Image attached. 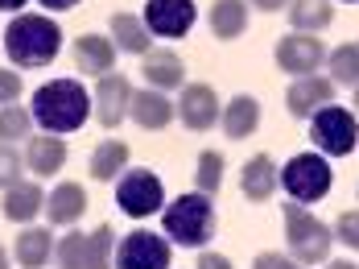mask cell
<instances>
[{
    "mask_svg": "<svg viewBox=\"0 0 359 269\" xmlns=\"http://www.w3.org/2000/svg\"><path fill=\"white\" fill-rule=\"evenodd\" d=\"M91 108L95 104H91V96H87V87L79 79H50V83H41L34 91V104H29L34 120L46 133H54V137L83 129Z\"/></svg>",
    "mask_w": 359,
    "mask_h": 269,
    "instance_id": "6da1fadb",
    "label": "cell"
},
{
    "mask_svg": "<svg viewBox=\"0 0 359 269\" xmlns=\"http://www.w3.org/2000/svg\"><path fill=\"white\" fill-rule=\"evenodd\" d=\"M62 50V29L54 17H41V13H17L4 29V54L13 67H50Z\"/></svg>",
    "mask_w": 359,
    "mask_h": 269,
    "instance_id": "7a4b0ae2",
    "label": "cell"
},
{
    "mask_svg": "<svg viewBox=\"0 0 359 269\" xmlns=\"http://www.w3.org/2000/svg\"><path fill=\"white\" fill-rule=\"evenodd\" d=\"M161 228L182 249H207L215 240V207H211V195L186 191L174 203H165Z\"/></svg>",
    "mask_w": 359,
    "mask_h": 269,
    "instance_id": "3957f363",
    "label": "cell"
},
{
    "mask_svg": "<svg viewBox=\"0 0 359 269\" xmlns=\"http://www.w3.org/2000/svg\"><path fill=\"white\" fill-rule=\"evenodd\" d=\"M285 244L297 265H323L330 261V244H334V228H326L318 216H310L302 203H285Z\"/></svg>",
    "mask_w": 359,
    "mask_h": 269,
    "instance_id": "277c9868",
    "label": "cell"
},
{
    "mask_svg": "<svg viewBox=\"0 0 359 269\" xmlns=\"http://www.w3.org/2000/svg\"><path fill=\"white\" fill-rule=\"evenodd\" d=\"M281 187H285L293 203L306 207V203H318L334 187V170H330V162L323 154H297L281 166Z\"/></svg>",
    "mask_w": 359,
    "mask_h": 269,
    "instance_id": "5b68a950",
    "label": "cell"
},
{
    "mask_svg": "<svg viewBox=\"0 0 359 269\" xmlns=\"http://www.w3.org/2000/svg\"><path fill=\"white\" fill-rule=\"evenodd\" d=\"M310 141L323 150V157H347L359 145L355 112H347L339 104H326L323 112L310 116Z\"/></svg>",
    "mask_w": 359,
    "mask_h": 269,
    "instance_id": "8992f818",
    "label": "cell"
},
{
    "mask_svg": "<svg viewBox=\"0 0 359 269\" xmlns=\"http://www.w3.org/2000/svg\"><path fill=\"white\" fill-rule=\"evenodd\" d=\"M165 203V191H161V178L153 170H124L120 183H116V207L133 220H144V216H157Z\"/></svg>",
    "mask_w": 359,
    "mask_h": 269,
    "instance_id": "52a82bcc",
    "label": "cell"
},
{
    "mask_svg": "<svg viewBox=\"0 0 359 269\" xmlns=\"http://www.w3.org/2000/svg\"><path fill=\"white\" fill-rule=\"evenodd\" d=\"M170 236L137 228L116 244V269H170Z\"/></svg>",
    "mask_w": 359,
    "mask_h": 269,
    "instance_id": "ba28073f",
    "label": "cell"
},
{
    "mask_svg": "<svg viewBox=\"0 0 359 269\" xmlns=\"http://www.w3.org/2000/svg\"><path fill=\"white\" fill-rule=\"evenodd\" d=\"M323 63H326V46L314 38V34H297V29H289L285 38L277 41V67H281L289 79L314 75Z\"/></svg>",
    "mask_w": 359,
    "mask_h": 269,
    "instance_id": "9c48e42d",
    "label": "cell"
},
{
    "mask_svg": "<svg viewBox=\"0 0 359 269\" xmlns=\"http://www.w3.org/2000/svg\"><path fill=\"white\" fill-rule=\"evenodd\" d=\"M178 120L190 129V133H207V129H215L223 108H219V96L211 83H186L178 96Z\"/></svg>",
    "mask_w": 359,
    "mask_h": 269,
    "instance_id": "30bf717a",
    "label": "cell"
},
{
    "mask_svg": "<svg viewBox=\"0 0 359 269\" xmlns=\"http://www.w3.org/2000/svg\"><path fill=\"white\" fill-rule=\"evenodd\" d=\"M144 25L153 38H186L194 25V0H149Z\"/></svg>",
    "mask_w": 359,
    "mask_h": 269,
    "instance_id": "8fae6325",
    "label": "cell"
},
{
    "mask_svg": "<svg viewBox=\"0 0 359 269\" xmlns=\"http://www.w3.org/2000/svg\"><path fill=\"white\" fill-rule=\"evenodd\" d=\"M326 104H334V83L323 75H302L289 83L285 91V108L293 120H310L314 112H323Z\"/></svg>",
    "mask_w": 359,
    "mask_h": 269,
    "instance_id": "7c38bea8",
    "label": "cell"
},
{
    "mask_svg": "<svg viewBox=\"0 0 359 269\" xmlns=\"http://www.w3.org/2000/svg\"><path fill=\"white\" fill-rule=\"evenodd\" d=\"M128 104H133V87H128V79L124 75H104L95 83V120L104 124V129H116L124 116H128Z\"/></svg>",
    "mask_w": 359,
    "mask_h": 269,
    "instance_id": "4fadbf2b",
    "label": "cell"
},
{
    "mask_svg": "<svg viewBox=\"0 0 359 269\" xmlns=\"http://www.w3.org/2000/svg\"><path fill=\"white\" fill-rule=\"evenodd\" d=\"M277 187H281L277 162H273L269 154H252L248 162H244V170H240V191H244V199H252V203H269V199L277 195Z\"/></svg>",
    "mask_w": 359,
    "mask_h": 269,
    "instance_id": "5bb4252c",
    "label": "cell"
},
{
    "mask_svg": "<svg viewBox=\"0 0 359 269\" xmlns=\"http://www.w3.org/2000/svg\"><path fill=\"white\" fill-rule=\"evenodd\" d=\"M128 116L141 124V129H149V133H157V129H165L174 116H178V108L165 100V91H157V87H144V91H133V104H128Z\"/></svg>",
    "mask_w": 359,
    "mask_h": 269,
    "instance_id": "9a60e30c",
    "label": "cell"
},
{
    "mask_svg": "<svg viewBox=\"0 0 359 269\" xmlns=\"http://www.w3.org/2000/svg\"><path fill=\"white\" fill-rule=\"evenodd\" d=\"M74 67L83 71V75H111V67H116V41L100 38V34H83V38H74Z\"/></svg>",
    "mask_w": 359,
    "mask_h": 269,
    "instance_id": "2e32d148",
    "label": "cell"
},
{
    "mask_svg": "<svg viewBox=\"0 0 359 269\" xmlns=\"http://www.w3.org/2000/svg\"><path fill=\"white\" fill-rule=\"evenodd\" d=\"M141 75H144V83L157 87V91L186 87V67H182V58L174 54V50H149V54H144Z\"/></svg>",
    "mask_w": 359,
    "mask_h": 269,
    "instance_id": "e0dca14e",
    "label": "cell"
},
{
    "mask_svg": "<svg viewBox=\"0 0 359 269\" xmlns=\"http://www.w3.org/2000/svg\"><path fill=\"white\" fill-rule=\"evenodd\" d=\"M83 211H87V191H83V183H62V187H54V191L46 195V216H50V224L71 228V224L83 220Z\"/></svg>",
    "mask_w": 359,
    "mask_h": 269,
    "instance_id": "ac0fdd59",
    "label": "cell"
},
{
    "mask_svg": "<svg viewBox=\"0 0 359 269\" xmlns=\"http://www.w3.org/2000/svg\"><path fill=\"white\" fill-rule=\"evenodd\" d=\"M25 166L34 170L37 178H54L62 166H67V141L46 133V137H29V150H25Z\"/></svg>",
    "mask_w": 359,
    "mask_h": 269,
    "instance_id": "d6986e66",
    "label": "cell"
},
{
    "mask_svg": "<svg viewBox=\"0 0 359 269\" xmlns=\"http://www.w3.org/2000/svg\"><path fill=\"white\" fill-rule=\"evenodd\" d=\"M0 211H4V220H13V224H29L37 211H46V191H41L37 183H25V178H21L17 187L4 191Z\"/></svg>",
    "mask_w": 359,
    "mask_h": 269,
    "instance_id": "ffe728a7",
    "label": "cell"
},
{
    "mask_svg": "<svg viewBox=\"0 0 359 269\" xmlns=\"http://www.w3.org/2000/svg\"><path fill=\"white\" fill-rule=\"evenodd\" d=\"M219 124H223V133H227L231 141L252 137L256 124H260V100H256V96H231L227 108H223V116H219Z\"/></svg>",
    "mask_w": 359,
    "mask_h": 269,
    "instance_id": "44dd1931",
    "label": "cell"
},
{
    "mask_svg": "<svg viewBox=\"0 0 359 269\" xmlns=\"http://www.w3.org/2000/svg\"><path fill=\"white\" fill-rule=\"evenodd\" d=\"M13 253H17V265L21 269H41L54 257V232L25 224L21 236H17V249H13Z\"/></svg>",
    "mask_w": 359,
    "mask_h": 269,
    "instance_id": "7402d4cb",
    "label": "cell"
},
{
    "mask_svg": "<svg viewBox=\"0 0 359 269\" xmlns=\"http://www.w3.org/2000/svg\"><path fill=\"white\" fill-rule=\"evenodd\" d=\"M207 21H211V34L219 41H236L248 29V0H215Z\"/></svg>",
    "mask_w": 359,
    "mask_h": 269,
    "instance_id": "603a6c76",
    "label": "cell"
},
{
    "mask_svg": "<svg viewBox=\"0 0 359 269\" xmlns=\"http://www.w3.org/2000/svg\"><path fill=\"white\" fill-rule=\"evenodd\" d=\"M111 38H116V50H124V54H149L153 50V34H149L144 17H133V13L111 17Z\"/></svg>",
    "mask_w": 359,
    "mask_h": 269,
    "instance_id": "cb8c5ba5",
    "label": "cell"
},
{
    "mask_svg": "<svg viewBox=\"0 0 359 269\" xmlns=\"http://www.w3.org/2000/svg\"><path fill=\"white\" fill-rule=\"evenodd\" d=\"M330 21H334V4L330 0H289V29L318 34Z\"/></svg>",
    "mask_w": 359,
    "mask_h": 269,
    "instance_id": "d4e9b609",
    "label": "cell"
},
{
    "mask_svg": "<svg viewBox=\"0 0 359 269\" xmlns=\"http://www.w3.org/2000/svg\"><path fill=\"white\" fill-rule=\"evenodd\" d=\"M128 170V145L124 141H104V145H95V154H91V178L95 183H111V178H120Z\"/></svg>",
    "mask_w": 359,
    "mask_h": 269,
    "instance_id": "484cf974",
    "label": "cell"
},
{
    "mask_svg": "<svg viewBox=\"0 0 359 269\" xmlns=\"http://www.w3.org/2000/svg\"><path fill=\"white\" fill-rule=\"evenodd\" d=\"M326 71L334 87H359V41H343L330 50L326 58Z\"/></svg>",
    "mask_w": 359,
    "mask_h": 269,
    "instance_id": "4316f807",
    "label": "cell"
},
{
    "mask_svg": "<svg viewBox=\"0 0 359 269\" xmlns=\"http://www.w3.org/2000/svg\"><path fill=\"white\" fill-rule=\"evenodd\" d=\"M87 269H116V232L111 224H100L87 232Z\"/></svg>",
    "mask_w": 359,
    "mask_h": 269,
    "instance_id": "83f0119b",
    "label": "cell"
},
{
    "mask_svg": "<svg viewBox=\"0 0 359 269\" xmlns=\"http://www.w3.org/2000/svg\"><path fill=\"white\" fill-rule=\"evenodd\" d=\"M194 187L203 195H215L223 187V154L219 150H203L198 166H194Z\"/></svg>",
    "mask_w": 359,
    "mask_h": 269,
    "instance_id": "f1b7e54d",
    "label": "cell"
},
{
    "mask_svg": "<svg viewBox=\"0 0 359 269\" xmlns=\"http://www.w3.org/2000/svg\"><path fill=\"white\" fill-rule=\"evenodd\" d=\"M54 257H58V269H87V232H67Z\"/></svg>",
    "mask_w": 359,
    "mask_h": 269,
    "instance_id": "f546056e",
    "label": "cell"
},
{
    "mask_svg": "<svg viewBox=\"0 0 359 269\" xmlns=\"http://www.w3.org/2000/svg\"><path fill=\"white\" fill-rule=\"evenodd\" d=\"M29 116L21 104H4L0 108V141H13V137H25L29 133Z\"/></svg>",
    "mask_w": 359,
    "mask_h": 269,
    "instance_id": "4dcf8cb0",
    "label": "cell"
},
{
    "mask_svg": "<svg viewBox=\"0 0 359 269\" xmlns=\"http://www.w3.org/2000/svg\"><path fill=\"white\" fill-rule=\"evenodd\" d=\"M21 170H25V157L17 154L8 141H0V191L17 187L21 183Z\"/></svg>",
    "mask_w": 359,
    "mask_h": 269,
    "instance_id": "1f68e13d",
    "label": "cell"
},
{
    "mask_svg": "<svg viewBox=\"0 0 359 269\" xmlns=\"http://www.w3.org/2000/svg\"><path fill=\"white\" fill-rule=\"evenodd\" d=\"M334 240H343L347 249H359V207L343 211V216L334 220Z\"/></svg>",
    "mask_w": 359,
    "mask_h": 269,
    "instance_id": "d6a6232c",
    "label": "cell"
},
{
    "mask_svg": "<svg viewBox=\"0 0 359 269\" xmlns=\"http://www.w3.org/2000/svg\"><path fill=\"white\" fill-rule=\"evenodd\" d=\"M17 96H21V75L17 71H0V108L17 104Z\"/></svg>",
    "mask_w": 359,
    "mask_h": 269,
    "instance_id": "836d02e7",
    "label": "cell"
},
{
    "mask_svg": "<svg viewBox=\"0 0 359 269\" xmlns=\"http://www.w3.org/2000/svg\"><path fill=\"white\" fill-rule=\"evenodd\" d=\"M252 269H297V261L285 257V253H260V257L252 261Z\"/></svg>",
    "mask_w": 359,
    "mask_h": 269,
    "instance_id": "e575fe53",
    "label": "cell"
},
{
    "mask_svg": "<svg viewBox=\"0 0 359 269\" xmlns=\"http://www.w3.org/2000/svg\"><path fill=\"white\" fill-rule=\"evenodd\" d=\"M194 269H231V261L223 257V253H211V249H203V257H198V265Z\"/></svg>",
    "mask_w": 359,
    "mask_h": 269,
    "instance_id": "d590c367",
    "label": "cell"
},
{
    "mask_svg": "<svg viewBox=\"0 0 359 269\" xmlns=\"http://www.w3.org/2000/svg\"><path fill=\"white\" fill-rule=\"evenodd\" d=\"M37 4H41V8H50V13H71L79 0H37Z\"/></svg>",
    "mask_w": 359,
    "mask_h": 269,
    "instance_id": "8d00e7d4",
    "label": "cell"
},
{
    "mask_svg": "<svg viewBox=\"0 0 359 269\" xmlns=\"http://www.w3.org/2000/svg\"><path fill=\"white\" fill-rule=\"evenodd\" d=\"M248 4H256L260 13H277V8H285L289 0H248Z\"/></svg>",
    "mask_w": 359,
    "mask_h": 269,
    "instance_id": "74e56055",
    "label": "cell"
},
{
    "mask_svg": "<svg viewBox=\"0 0 359 269\" xmlns=\"http://www.w3.org/2000/svg\"><path fill=\"white\" fill-rule=\"evenodd\" d=\"M25 0H0V13H21Z\"/></svg>",
    "mask_w": 359,
    "mask_h": 269,
    "instance_id": "f35d334b",
    "label": "cell"
},
{
    "mask_svg": "<svg viewBox=\"0 0 359 269\" xmlns=\"http://www.w3.org/2000/svg\"><path fill=\"white\" fill-rule=\"evenodd\" d=\"M326 269H359V265H351V261H326Z\"/></svg>",
    "mask_w": 359,
    "mask_h": 269,
    "instance_id": "ab89813d",
    "label": "cell"
},
{
    "mask_svg": "<svg viewBox=\"0 0 359 269\" xmlns=\"http://www.w3.org/2000/svg\"><path fill=\"white\" fill-rule=\"evenodd\" d=\"M0 269H8V253L4 249H0Z\"/></svg>",
    "mask_w": 359,
    "mask_h": 269,
    "instance_id": "60d3db41",
    "label": "cell"
},
{
    "mask_svg": "<svg viewBox=\"0 0 359 269\" xmlns=\"http://www.w3.org/2000/svg\"><path fill=\"white\" fill-rule=\"evenodd\" d=\"M351 91H355V100H351V104H355V116H359V87H351Z\"/></svg>",
    "mask_w": 359,
    "mask_h": 269,
    "instance_id": "b9f144b4",
    "label": "cell"
},
{
    "mask_svg": "<svg viewBox=\"0 0 359 269\" xmlns=\"http://www.w3.org/2000/svg\"><path fill=\"white\" fill-rule=\"evenodd\" d=\"M0 38H4V34H0Z\"/></svg>",
    "mask_w": 359,
    "mask_h": 269,
    "instance_id": "7bdbcfd3",
    "label": "cell"
}]
</instances>
